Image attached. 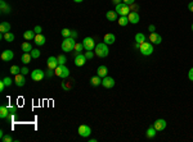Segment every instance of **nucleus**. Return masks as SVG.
<instances>
[{
  "mask_svg": "<svg viewBox=\"0 0 193 142\" xmlns=\"http://www.w3.org/2000/svg\"><path fill=\"white\" fill-rule=\"evenodd\" d=\"M102 86H103V87H106V88H112L115 86V79L112 78V77L106 76L104 78L102 79Z\"/></svg>",
  "mask_w": 193,
  "mask_h": 142,
  "instance_id": "obj_10",
  "label": "nucleus"
},
{
  "mask_svg": "<svg viewBox=\"0 0 193 142\" xmlns=\"http://www.w3.org/2000/svg\"><path fill=\"white\" fill-rule=\"evenodd\" d=\"M86 57H85L84 54H77L76 57H75V66L76 67H82V66H85V63H86Z\"/></svg>",
  "mask_w": 193,
  "mask_h": 142,
  "instance_id": "obj_9",
  "label": "nucleus"
},
{
  "mask_svg": "<svg viewBox=\"0 0 193 142\" xmlns=\"http://www.w3.org/2000/svg\"><path fill=\"white\" fill-rule=\"evenodd\" d=\"M35 44H36L37 46H43L44 44H45V41H46V38H45V36H43L41 33H37L36 36H35Z\"/></svg>",
  "mask_w": 193,
  "mask_h": 142,
  "instance_id": "obj_18",
  "label": "nucleus"
},
{
  "mask_svg": "<svg viewBox=\"0 0 193 142\" xmlns=\"http://www.w3.org/2000/svg\"><path fill=\"white\" fill-rule=\"evenodd\" d=\"M31 55H32V58H34V59H37L39 57H40V51H39L37 49H34L31 51Z\"/></svg>",
  "mask_w": 193,
  "mask_h": 142,
  "instance_id": "obj_37",
  "label": "nucleus"
},
{
  "mask_svg": "<svg viewBox=\"0 0 193 142\" xmlns=\"http://www.w3.org/2000/svg\"><path fill=\"white\" fill-rule=\"evenodd\" d=\"M35 31H26L25 33H23V37H25V40H27V41H30V40H34L35 38Z\"/></svg>",
  "mask_w": 193,
  "mask_h": 142,
  "instance_id": "obj_27",
  "label": "nucleus"
},
{
  "mask_svg": "<svg viewBox=\"0 0 193 142\" xmlns=\"http://www.w3.org/2000/svg\"><path fill=\"white\" fill-rule=\"evenodd\" d=\"M73 1H75V3H82L84 0H73Z\"/></svg>",
  "mask_w": 193,
  "mask_h": 142,
  "instance_id": "obj_54",
  "label": "nucleus"
},
{
  "mask_svg": "<svg viewBox=\"0 0 193 142\" xmlns=\"http://www.w3.org/2000/svg\"><path fill=\"white\" fill-rule=\"evenodd\" d=\"M153 127L156 128L157 132H161L166 128V120L165 119H157L156 122L153 123Z\"/></svg>",
  "mask_w": 193,
  "mask_h": 142,
  "instance_id": "obj_11",
  "label": "nucleus"
},
{
  "mask_svg": "<svg viewBox=\"0 0 193 142\" xmlns=\"http://www.w3.org/2000/svg\"><path fill=\"white\" fill-rule=\"evenodd\" d=\"M71 37H72V38H76V37H77V32H76V31H71Z\"/></svg>",
  "mask_w": 193,
  "mask_h": 142,
  "instance_id": "obj_49",
  "label": "nucleus"
},
{
  "mask_svg": "<svg viewBox=\"0 0 193 142\" xmlns=\"http://www.w3.org/2000/svg\"><path fill=\"white\" fill-rule=\"evenodd\" d=\"M13 58H14V54H13V51H12V50H4V51L1 53V60L10 61Z\"/></svg>",
  "mask_w": 193,
  "mask_h": 142,
  "instance_id": "obj_13",
  "label": "nucleus"
},
{
  "mask_svg": "<svg viewBox=\"0 0 193 142\" xmlns=\"http://www.w3.org/2000/svg\"><path fill=\"white\" fill-rule=\"evenodd\" d=\"M10 73H12V74H14V76L19 74V73H21V68L18 66H12L10 67Z\"/></svg>",
  "mask_w": 193,
  "mask_h": 142,
  "instance_id": "obj_32",
  "label": "nucleus"
},
{
  "mask_svg": "<svg viewBox=\"0 0 193 142\" xmlns=\"http://www.w3.org/2000/svg\"><path fill=\"white\" fill-rule=\"evenodd\" d=\"M61 33H62V36H63L64 38H66V37H71V29H68V28H63V29H62V32H61Z\"/></svg>",
  "mask_w": 193,
  "mask_h": 142,
  "instance_id": "obj_35",
  "label": "nucleus"
},
{
  "mask_svg": "<svg viewBox=\"0 0 193 142\" xmlns=\"http://www.w3.org/2000/svg\"><path fill=\"white\" fill-rule=\"evenodd\" d=\"M0 9H1V13L7 14V13H9V12H10V7H9V5H7V3H5L4 0H1V1H0Z\"/></svg>",
  "mask_w": 193,
  "mask_h": 142,
  "instance_id": "obj_24",
  "label": "nucleus"
},
{
  "mask_svg": "<svg viewBox=\"0 0 193 142\" xmlns=\"http://www.w3.org/2000/svg\"><path fill=\"white\" fill-rule=\"evenodd\" d=\"M97 73L100 78H104V77L107 76V73H108V68H107L106 66H99L98 69H97Z\"/></svg>",
  "mask_w": 193,
  "mask_h": 142,
  "instance_id": "obj_19",
  "label": "nucleus"
},
{
  "mask_svg": "<svg viewBox=\"0 0 193 142\" xmlns=\"http://www.w3.org/2000/svg\"><path fill=\"white\" fill-rule=\"evenodd\" d=\"M4 40L8 41V42H13V41H14V35L12 33V32H7V33H4Z\"/></svg>",
  "mask_w": 193,
  "mask_h": 142,
  "instance_id": "obj_31",
  "label": "nucleus"
},
{
  "mask_svg": "<svg viewBox=\"0 0 193 142\" xmlns=\"http://www.w3.org/2000/svg\"><path fill=\"white\" fill-rule=\"evenodd\" d=\"M116 13L120 16H129L130 13V5L125 4V3H120L116 5Z\"/></svg>",
  "mask_w": 193,
  "mask_h": 142,
  "instance_id": "obj_4",
  "label": "nucleus"
},
{
  "mask_svg": "<svg viewBox=\"0 0 193 142\" xmlns=\"http://www.w3.org/2000/svg\"><path fill=\"white\" fill-rule=\"evenodd\" d=\"M192 31H193V25H192Z\"/></svg>",
  "mask_w": 193,
  "mask_h": 142,
  "instance_id": "obj_55",
  "label": "nucleus"
},
{
  "mask_svg": "<svg viewBox=\"0 0 193 142\" xmlns=\"http://www.w3.org/2000/svg\"><path fill=\"white\" fill-rule=\"evenodd\" d=\"M21 73H22L23 76H26V74H28V68H21Z\"/></svg>",
  "mask_w": 193,
  "mask_h": 142,
  "instance_id": "obj_43",
  "label": "nucleus"
},
{
  "mask_svg": "<svg viewBox=\"0 0 193 142\" xmlns=\"http://www.w3.org/2000/svg\"><path fill=\"white\" fill-rule=\"evenodd\" d=\"M95 55L97 57H99V58H106V57H108V53H109V50H108V45L104 42H99L98 45H95Z\"/></svg>",
  "mask_w": 193,
  "mask_h": 142,
  "instance_id": "obj_2",
  "label": "nucleus"
},
{
  "mask_svg": "<svg viewBox=\"0 0 193 142\" xmlns=\"http://www.w3.org/2000/svg\"><path fill=\"white\" fill-rule=\"evenodd\" d=\"M156 132H157V131H156V128H154L153 126H151L149 128L147 129V132H145V136H147L148 138H153L154 136H156Z\"/></svg>",
  "mask_w": 193,
  "mask_h": 142,
  "instance_id": "obj_26",
  "label": "nucleus"
},
{
  "mask_svg": "<svg viewBox=\"0 0 193 142\" xmlns=\"http://www.w3.org/2000/svg\"><path fill=\"white\" fill-rule=\"evenodd\" d=\"M118 25L121 26V27H125V26L129 25V18H127V16H120V19L117 20Z\"/></svg>",
  "mask_w": 193,
  "mask_h": 142,
  "instance_id": "obj_25",
  "label": "nucleus"
},
{
  "mask_svg": "<svg viewBox=\"0 0 193 142\" xmlns=\"http://www.w3.org/2000/svg\"><path fill=\"white\" fill-rule=\"evenodd\" d=\"M117 16H118V14L116 13V10H108L106 13V18L108 19V20H111V22L117 20Z\"/></svg>",
  "mask_w": 193,
  "mask_h": 142,
  "instance_id": "obj_20",
  "label": "nucleus"
},
{
  "mask_svg": "<svg viewBox=\"0 0 193 142\" xmlns=\"http://www.w3.org/2000/svg\"><path fill=\"white\" fill-rule=\"evenodd\" d=\"M149 40L152 41V44H156V45H158V44H161V42H162V37H161V35L156 33V32H151V35H149Z\"/></svg>",
  "mask_w": 193,
  "mask_h": 142,
  "instance_id": "obj_14",
  "label": "nucleus"
},
{
  "mask_svg": "<svg viewBox=\"0 0 193 142\" xmlns=\"http://www.w3.org/2000/svg\"><path fill=\"white\" fill-rule=\"evenodd\" d=\"M116 41V36L113 33H106L104 37H103V42L107 44V45H112V44H115Z\"/></svg>",
  "mask_w": 193,
  "mask_h": 142,
  "instance_id": "obj_15",
  "label": "nucleus"
},
{
  "mask_svg": "<svg viewBox=\"0 0 193 142\" xmlns=\"http://www.w3.org/2000/svg\"><path fill=\"white\" fill-rule=\"evenodd\" d=\"M14 115H16V114H9L7 117V119L9 120V122H13V120H14Z\"/></svg>",
  "mask_w": 193,
  "mask_h": 142,
  "instance_id": "obj_46",
  "label": "nucleus"
},
{
  "mask_svg": "<svg viewBox=\"0 0 193 142\" xmlns=\"http://www.w3.org/2000/svg\"><path fill=\"white\" fill-rule=\"evenodd\" d=\"M127 18H129V22L133 23V25H136V23L140 20V16H139L138 12H130L129 16H127Z\"/></svg>",
  "mask_w": 193,
  "mask_h": 142,
  "instance_id": "obj_12",
  "label": "nucleus"
},
{
  "mask_svg": "<svg viewBox=\"0 0 193 142\" xmlns=\"http://www.w3.org/2000/svg\"><path fill=\"white\" fill-rule=\"evenodd\" d=\"M5 86H7V85L4 83V81H1V82H0V91H1V92H3V91H4Z\"/></svg>",
  "mask_w": 193,
  "mask_h": 142,
  "instance_id": "obj_47",
  "label": "nucleus"
},
{
  "mask_svg": "<svg viewBox=\"0 0 193 142\" xmlns=\"http://www.w3.org/2000/svg\"><path fill=\"white\" fill-rule=\"evenodd\" d=\"M134 47H135V49H139V47H140V44L135 42V44H134Z\"/></svg>",
  "mask_w": 193,
  "mask_h": 142,
  "instance_id": "obj_53",
  "label": "nucleus"
},
{
  "mask_svg": "<svg viewBox=\"0 0 193 142\" xmlns=\"http://www.w3.org/2000/svg\"><path fill=\"white\" fill-rule=\"evenodd\" d=\"M31 59H32L31 53H23L22 57H21V60H22L23 64H28L30 61H31Z\"/></svg>",
  "mask_w": 193,
  "mask_h": 142,
  "instance_id": "obj_22",
  "label": "nucleus"
},
{
  "mask_svg": "<svg viewBox=\"0 0 193 142\" xmlns=\"http://www.w3.org/2000/svg\"><path fill=\"white\" fill-rule=\"evenodd\" d=\"M148 29H149V31H151V32H153V31H154V29H156V27H154V26H153V25H151V26H149V27H148Z\"/></svg>",
  "mask_w": 193,
  "mask_h": 142,
  "instance_id": "obj_52",
  "label": "nucleus"
},
{
  "mask_svg": "<svg viewBox=\"0 0 193 142\" xmlns=\"http://www.w3.org/2000/svg\"><path fill=\"white\" fill-rule=\"evenodd\" d=\"M112 3H113L115 5H117V4H120V3H122V0H112Z\"/></svg>",
  "mask_w": 193,
  "mask_h": 142,
  "instance_id": "obj_51",
  "label": "nucleus"
},
{
  "mask_svg": "<svg viewBox=\"0 0 193 142\" xmlns=\"http://www.w3.org/2000/svg\"><path fill=\"white\" fill-rule=\"evenodd\" d=\"M192 1H193V0H192Z\"/></svg>",
  "mask_w": 193,
  "mask_h": 142,
  "instance_id": "obj_56",
  "label": "nucleus"
},
{
  "mask_svg": "<svg viewBox=\"0 0 193 142\" xmlns=\"http://www.w3.org/2000/svg\"><path fill=\"white\" fill-rule=\"evenodd\" d=\"M82 49H84V45H82V44L76 42V45H75V53H76V55L80 54V53L82 51Z\"/></svg>",
  "mask_w": 193,
  "mask_h": 142,
  "instance_id": "obj_34",
  "label": "nucleus"
},
{
  "mask_svg": "<svg viewBox=\"0 0 193 142\" xmlns=\"http://www.w3.org/2000/svg\"><path fill=\"white\" fill-rule=\"evenodd\" d=\"M145 41V35H143V33H136L135 35V42H138V44H142V42H144Z\"/></svg>",
  "mask_w": 193,
  "mask_h": 142,
  "instance_id": "obj_30",
  "label": "nucleus"
},
{
  "mask_svg": "<svg viewBox=\"0 0 193 142\" xmlns=\"http://www.w3.org/2000/svg\"><path fill=\"white\" fill-rule=\"evenodd\" d=\"M122 3H125V4H127V5H131V4L135 3V0H122Z\"/></svg>",
  "mask_w": 193,
  "mask_h": 142,
  "instance_id": "obj_45",
  "label": "nucleus"
},
{
  "mask_svg": "<svg viewBox=\"0 0 193 142\" xmlns=\"http://www.w3.org/2000/svg\"><path fill=\"white\" fill-rule=\"evenodd\" d=\"M54 74H55V70L54 69H50V68H48V70H45V77H48V78L53 77Z\"/></svg>",
  "mask_w": 193,
  "mask_h": 142,
  "instance_id": "obj_36",
  "label": "nucleus"
},
{
  "mask_svg": "<svg viewBox=\"0 0 193 142\" xmlns=\"http://www.w3.org/2000/svg\"><path fill=\"white\" fill-rule=\"evenodd\" d=\"M188 78L191 79V81H193V68H191L188 72Z\"/></svg>",
  "mask_w": 193,
  "mask_h": 142,
  "instance_id": "obj_44",
  "label": "nucleus"
},
{
  "mask_svg": "<svg viewBox=\"0 0 193 142\" xmlns=\"http://www.w3.org/2000/svg\"><path fill=\"white\" fill-rule=\"evenodd\" d=\"M46 64H48V68H50V69H54V70H55V68L59 66L58 59L55 57H50L48 59V61H46Z\"/></svg>",
  "mask_w": 193,
  "mask_h": 142,
  "instance_id": "obj_16",
  "label": "nucleus"
},
{
  "mask_svg": "<svg viewBox=\"0 0 193 142\" xmlns=\"http://www.w3.org/2000/svg\"><path fill=\"white\" fill-rule=\"evenodd\" d=\"M82 45H84V49L86 50V51H91V50L95 49V41L91 37H85L84 40H82Z\"/></svg>",
  "mask_w": 193,
  "mask_h": 142,
  "instance_id": "obj_6",
  "label": "nucleus"
},
{
  "mask_svg": "<svg viewBox=\"0 0 193 142\" xmlns=\"http://www.w3.org/2000/svg\"><path fill=\"white\" fill-rule=\"evenodd\" d=\"M62 88H63V90H70V86H67L66 82H62Z\"/></svg>",
  "mask_w": 193,
  "mask_h": 142,
  "instance_id": "obj_48",
  "label": "nucleus"
},
{
  "mask_svg": "<svg viewBox=\"0 0 193 142\" xmlns=\"http://www.w3.org/2000/svg\"><path fill=\"white\" fill-rule=\"evenodd\" d=\"M77 132H79V134L81 136V137H89L91 133V128L88 124H81V126L79 127V129H77Z\"/></svg>",
  "mask_w": 193,
  "mask_h": 142,
  "instance_id": "obj_7",
  "label": "nucleus"
},
{
  "mask_svg": "<svg viewBox=\"0 0 193 142\" xmlns=\"http://www.w3.org/2000/svg\"><path fill=\"white\" fill-rule=\"evenodd\" d=\"M188 9H189V10H191L192 13H193V1H191V3H189V4H188Z\"/></svg>",
  "mask_w": 193,
  "mask_h": 142,
  "instance_id": "obj_50",
  "label": "nucleus"
},
{
  "mask_svg": "<svg viewBox=\"0 0 193 142\" xmlns=\"http://www.w3.org/2000/svg\"><path fill=\"white\" fill-rule=\"evenodd\" d=\"M10 31V25L8 22H1L0 23V32L1 33H7Z\"/></svg>",
  "mask_w": 193,
  "mask_h": 142,
  "instance_id": "obj_23",
  "label": "nucleus"
},
{
  "mask_svg": "<svg viewBox=\"0 0 193 142\" xmlns=\"http://www.w3.org/2000/svg\"><path fill=\"white\" fill-rule=\"evenodd\" d=\"M1 140L4 141V142H10V141H13V138H12V136L8 134V136H4V137H3Z\"/></svg>",
  "mask_w": 193,
  "mask_h": 142,
  "instance_id": "obj_40",
  "label": "nucleus"
},
{
  "mask_svg": "<svg viewBox=\"0 0 193 142\" xmlns=\"http://www.w3.org/2000/svg\"><path fill=\"white\" fill-rule=\"evenodd\" d=\"M55 74L61 78H67L70 76V69L66 66H58L55 68Z\"/></svg>",
  "mask_w": 193,
  "mask_h": 142,
  "instance_id": "obj_5",
  "label": "nucleus"
},
{
  "mask_svg": "<svg viewBox=\"0 0 193 142\" xmlns=\"http://www.w3.org/2000/svg\"><path fill=\"white\" fill-rule=\"evenodd\" d=\"M139 50H140L142 55H144V57H148V55H152L153 53V45L151 42H147V41H144V42L140 44V47H139Z\"/></svg>",
  "mask_w": 193,
  "mask_h": 142,
  "instance_id": "obj_3",
  "label": "nucleus"
},
{
  "mask_svg": "<svg viewBox=\"0 0 193 142\" xmlns=\"http://www.w3.org/2000/svg\"><path fill=\"white\" fill-rule=\"evenodd\" d=\"M8 115H9V110H8V106L1 105V106H0V118H1V119H7Z\"/></svg>",
  "mask_w": 193,
  "mask_h": 142,
  "instance_id": "obj_21",
  "label": "nucleus"
},
{
  "mask_svg": "<svg viewBox=\"0 0 193 142\" xmlns=\"http://www.w3.org/2000/svg\"><path fill=\"white\" fill-rule=\"evenodd\" d=\"M16 85L18 86V87H23L25 86V83H26V79H25V76L22 74V73H19V74H17L16 76Z\"/></svg>",
  "mask_w": 193,
  "mask_h": 142,
  "instance_id": "obj_17",
  "label": "nucleus"
},
{
  "mask_svg": "<svg viewBox=\"0 0 193 142\" xmlns=\"http://www.w3.org/2000/svg\"><path fill=\"white\" fill-rule=\"evenodd\" d=\"M45 77V72L44 70H41V69H35V70H32L31 72V78L34 79V81H41V79Z\"/></svg>",
  "mask_w": 193,
  "mask_h": 142,
  "instance_id": "obj_8",
  "label": "nucleus"
},
{
  "mask_svg": "<svg viewBox=\"0 0 193 142\" xmlns=\"http://www.w3.org/2000/svg\"><path fill=\"white\" fill-rule=\"evenodd\" d=\"M34 31H35V33L37 35V33H41V32H43V28H41L40 26H36V27L34 28Z\"/></svg>",
  "mask_w": 193,
  "mask_h": 142,
  "instance_id": "obj_42",
  "label": "nucleus"
},
{
  "mask_svg": "<svg viewBox=\"0 0 193 142\" xmlns=\"http://www.w3.org/2000/svg\"><path fill=\"white\" fill-rule=\"evenodd\" d=\"M8 110H9V114H16L17 113L16 106H8Z\"/></svg>",
  "mask_w": 193,
  "mask_h": 142,
  "instance_id": "obj_38",
  "label": "nucleus"
},
{
  "mask_svg": "<svg viewBox=\"0 0 193 142\" xmlns=\"http://www.w3.org/2000/svg\"><path fill=\"white\" fill-rule=\"evenodd\" d=\"M22 50L25 53H31L34 49H32V45L30 42H23L22 44Z\"/></svg>",
  "mask_w": 193,
  "mask_h": 142,
  "instance_id": "obj_29",
  "label": "nucleus"
},
{
  "mask_svg": "<svg viewBox=\"0 0 193 142\" xmlns=\"http://www.w3.org/2000/svg\"><path fill=\"white\" fill-rule=\"evenodd\" d=\"M90 83H91V86H99V85H102V79H100V77H99V76L91 77Z\"/></svg>",
  "mask_w": 193,
  "mask_h": 142,
  "instance_id": "obj_28",
  "label": "nucleus"
},
{
  "mask_svg": "<svg viewBox=\"0 0 193 142\" xmlns=\"http://www.w3.org/2000/svg\"><path fill=\"white\" fill-rule=\"evenodd\" d=\"M57 59H58L59 66H64V64H66V61H67V58L64 57V55H58Z\"/></svg>",
  "mask_w": 193,
  "mask_h": 142,
  "instance_id": "obj_33",
  "label": "nucleus"
},
{
  "mask_svg": "<svg viewBox=\"0 0 193 142\" xmlns=\"http://www.w3.org/2000/svg\"><path fill=\"white\" fill-rule=\"evenodd\" d=\"M75 45H76V41H75V38H72V37H66L63 41H62V50H63L64 53H71V51H73L75 50Z\"/></svg>",
  "mask_w": 193,
  "mask_h": 142,
  "instance_id": "obj_1",
  "label": "nucleus"
},
{
  "mask_svg": "<svg viewBox=\"0 0 193 142\" xmlns=\"http://www.w3.org/2000/svg\"><path fill=\"white\" fill-rule=\"evenodd\" d=\"M85 57H86V59H91L94 57V53H93V50L91 51H86V54H85Z\"/></svg>",
  "mask_w": 193,
  "mask_h": 142,
  "instance_id": "obj_41",
  "label": "nucleus"
},
{
  "mask_svg": "<svg viewBox=\"0 0 193 142\" xmlns=\"http://www.w3.org/2000/svg\"><path fill=\"white\" fill-rule=\"evenodd\" d=\"M3 81H4V83H5V85H7V86H8V87H9V86L12 85V79L9 78V77H5V78H4V79H3Z\"/></svg>",
  "mask_w": 193,
  "mask_h": 142,
  "instance_id": "obj_39",
  "label": "nucleus"
}]
</instances>
